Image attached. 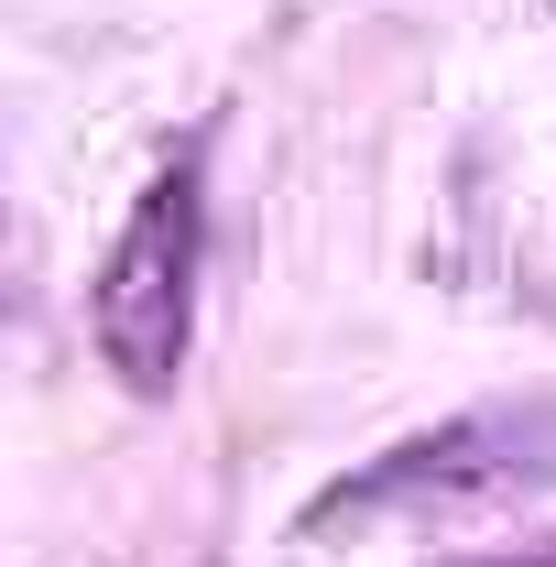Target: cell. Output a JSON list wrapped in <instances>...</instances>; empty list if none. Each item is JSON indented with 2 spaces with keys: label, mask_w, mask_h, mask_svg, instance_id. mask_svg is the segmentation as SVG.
<instances>
[{
  "label": "cell",
  "mask_w": 556,
  "mask_h": 567,
  "mask_svg": "<svg viewBox=\"0 0 556 567\" xmlns=\"http://www.w3.org/2000/svg\"><path fill=\"white\" fill-rule=\"evenodd\" d=\"M556 481V404H470L447 425L393 436L382 458L339 470L306 502V535H371V524H436V513H481V502L546 492Z\"/></svg>",
  "instance_id": "cell-1"
},
{
  "label": "cell",
  "mask_w": 556,
  "mask_h": 567,
  "mask_svg": "<svg viewBox=\"0 0 556 567\" xmlns=\"http://www.w3.org/2000/svg\"><path fill=\"white\" fill-rule=\"evenodd\" d=\"M197 251H208V218H197V164H164L132 197L110 262L87 284V328L99 360L121 371V393H175L186 382V339H197Z\"/></svg>",
  "instance_id": "cell-2"
},
{
  "label": "cell",
  "mask_w": 556,
  "mask_h": 567,
  "mask_svg": "<svg viewBox=\"0 0 556 567\" xmlns=\"http://www.w3.org/2000/svg\"><path fill=\"white\" fill-rule=\"evenodd\" d=\"M459 567H556V557H459Z\"/></svg>",
  "instance_id": "cell-3"
}]
</instances>
